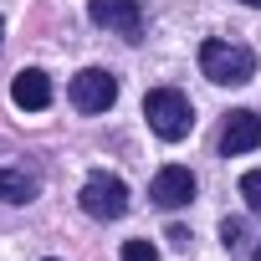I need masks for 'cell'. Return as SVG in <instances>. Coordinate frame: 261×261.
<instances>
[{
    "label": "cell",
    "instance_id": "1",
    "mask_svg": "<svg viewBox=\"0 0 261 261\" xmlns=\"http://www.w3.org/2000/svg\"><path fill=\"white\" fill-rule=\"evenodd\" d=\"M144 118H149V128H154L164 144L190 139V128H195V108H190V97L179 87H154L144 97Z\"/></svg>",
    "mask_w": 261,
    "mask_h": 261
},
{
    "label": "cell",
    "instance_id": "2",
    "mask_svg": "<svg viewBox=\"0 0 261 261\" xmlns=\"http://www.w3.org/2000/svg\"><path fill=\"white\" fill-rule=\"evenodd\" d=\"M200 72L220 87H241V82L256 77V51L236 46V41H205L200 46Z\"/></svg>",
    "mask_w": 261,
    "mask_h": 261
},
{
    "label": "cell",
    "instance_id": "3",
    "mask_svg": "<svg viewBox=\"0 0 261 261\" xmlns=\"http://www.w3.org/2000/svg\"><path fill=\"white\" fill-rule=\"evenodd\" d=\"M77 205H82V215H92V220H118V215L128 210V185H123L118 174H92V179L82 185Z\"/></svg>",
    "mask_w": 261,
    "mask_h": 261
},
{
    "label": "cell",
    "instance_id": "4",
    "mask_svg": "<svg viewBox=\"0 0 261 261\" xmlns=\"http://www.w3.org/2000/svg\"><path fill=\"white\" fill-rule=\"evenodd\" d=\"M118 102V77L102 72V67H87L72 77V108L77 113H108Z\"/></svg>",
    "mask_w": 261,
    "mask_h": 261
},
{
    "label": "cell",
    "instance_id": "5",
    "mask_svg": "<svg viewBox=\"0 0 261 261\" xmlns=\"http://www.w3.org/2000/svg\"><path fill=\"white\" fill-rule=\"evenodd\" d=\"M87 16H92L102 31H118L123 41H139V31H144L139 0H87Z\"/></svg>",
    "mask_w": 261,
    "mask_h": 261
},
{
    "label": "cell",
    "instance_id": "6",
    "mask_svg": "<svg viewBox=\"0 0 261 261\" xmlns=\"http://www.w3.org/2000/svg\"><path fill=\"white\" fill-rule=\"evenodd\" d=\"M149 200H154L159 210L190 205V200H195V174H190L185 164H164V169L154 174V185H149Z\"/></svg>",
    "mask_w": 261,
    "mask_h": 261
},
{
    "label": "cell",
    "instance_id": "7",
    "mask_svg": "<svg viewBox=\"0 0 261 261\" xmlns=\"http://www.w3.org/2000/svg\"><path fill=\"white\" fill-rule=\"evenodd\" d=\"M256 144H261V118L251 108H236L220 128V154H251Z\"/></svg>",
    "mask_w": 261,
    "mask_h": 261
},
{
    "label": "cell",
    "instance_id": "8",
    "mask_svg": "<svg viewBox=\"0 0 261 261\" xmlns=\"http://www.w3.org/2000/svg\"><path fill=\"white\" fill-rule=\"evenodd\" d=\"M11 102H16V108H26V113H41V108L51 102V77H46L41 67L16 72V82H11Z\"/></svg>",
    "mask_w": 261,
    "mask_h": 261
},
{
    "label": "cell",
    "instance_id": "9",
    "mask_svg": "<svg viewBox=\"0 0 261 261\" xmlns=\"http://www.w3.org/2000/svg\"><path fill=\"white\" fill-rule=\"evenodd\" d=\"M36 190H41L36 174H26V169H6V164H0V200H6V205H26V200H36Z\"/></svg>",
    "mask_w": 261,
    "mask_h": 261
},
{
    "label": "cell",
    "instance_id": "10",
    "mask_svg": "<svg viewBox=\"0 0 261 261\" xmlns=\"http://www.w3.org/2000/svg\"><path fill=\"white\" fill-rule=\"evenodd\" d=\"M123 261H159V251H154V241H128Z\"/></svg>",
    "mask_w": 261,
    "mask_h": 261
},
{
    "label": "cell",
    "instance_id": "11",
    "mask_svg": "<svg viewBox=\"0 0 261 261\" xmlns=\"http://www.w3.org/2000/svg\"><path fill=\"white\" fill-rule=\"evenodd\" d=\"M241 195H246V205H251V210H261V169H251V174L241 179Z\"/></svg>",
    "mask_w": 261,
    "mask_h": 261
},
{
    "label": "cell",
    "instance_id": "12",
    "mask_svg": "<svg viewBox=\"0 0 261 261\" xmlns=\"http://www.w3.org/2000/svg\"><path fill=\"white\" fill-rule=\"evenodd\" d=\"M220 236H225V246H236V241H241V220H225V225H220Z\"/></svg>",
    "mask_w": 261,
    "mask_h": 261
},
{
    "label": "cell",
    "instance_id": "13",
    "mask_svg": "<svg viewBox=\"0 0 261 261\" xmlns=\"http://www.w3.org/2000/svg\"><path fill=\"white\" fill-rule=\"evenodd\" d=\"M246 6H256V11H261V0H246Z\"/></svg>",
    "mask_w": 261,
    "mask_h": 261
},
{
    "label": "cell",
    "instance_id": "14",
    "mask_svg": "<svg viewBox=\"0 0 261 261\" xmlns=\"http://www.w3.org/2000/svg\"><path fill=\"white\" fill-rule=\"evenodd\" d=\"M0 36H6V21H0Z\"/></svg>",
    "mask_w": 261,
    "mask_h": 261
},
{
    "label": "cell",
    "instance_id": "15",
    "mask_svg": "<svg viewBox=\"0 0 261 261\" xmlns=\"http://www.w3.org/2000/svg\"><path fill=\"white\" fill-rule=\"evenodd\" d=\"M256 261H261V246H256Z\"/></svg>",
    "mask_w": 261,
    "mask_h": 261
},
{
    "label": "cell",
    "instance_id": "16",
    "mask_svg": "<svg viewBox=\"0 0 261 261\" xmlns=\"http://www.w3.org/2000/svg\"><path fill=\"white\" fill-rule=\"evenodd\" d=\"M46 261H57V256H46Z\"/></svg>",
    "mask_w": 261,
    "mask_h": 261
}]
</instances>
